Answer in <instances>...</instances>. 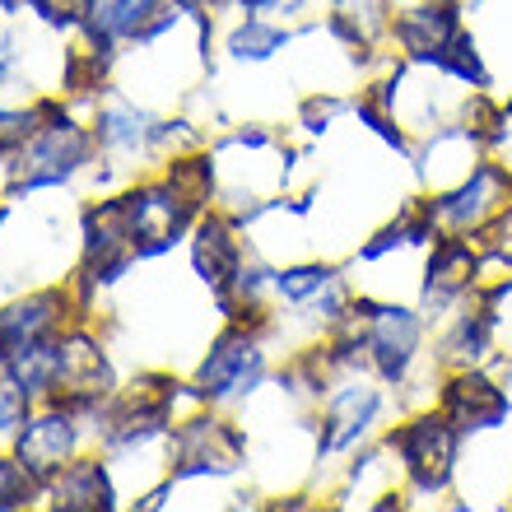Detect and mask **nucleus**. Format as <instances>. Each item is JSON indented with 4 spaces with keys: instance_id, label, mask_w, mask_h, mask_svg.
<instances>
[{
    "instance_id": "9",
    "label": "nucleus",
    "mask_w": 512,
    "mask_h": 512,
    "mask_svg": "<svg viewBox=\"0 0 512 512\" xmlns=\"http://www.w3.org/2000/svg\"><path fill=\"white\" fill-rule=\"evenodd\" d=\"M191 261H196V275L210 284V294L224 298L243 275V247H238V233H233L229 219L205 215L196 224V243H191Z\"/></svg>"
},
{
    "instance_id": "17",
    "label": "nucleus",
    "mask_w": 512,
    "mask_h": 512,
    "mask_svg": "<svg viewBox=\"0 0 512 512\" xmlns=\"http://www.w3.org/2000/svg\"><path fill=\"white\" fill-rule=\"evenodd\" d=\"M331 24L354 47H373V38L387 33V0H336Z\"/></svg>"
},
{
    "instance_id": "20",
    "label": "nucleus",
    "mask_w": 512,
    "mask_h": 512,
    "mask_svg": "<svg viewBox=\"0 0 512 512\" xmlns=\"http://www.w3.org/2000/svg\"><path fill=\"white\" fill-rule=\"evenodd\" d=\"M284 42H289V38H284L280 28H270L266 19H247V24L229 38V52H233V56H243V61H261V56L280 52Z\"/></svg>"
},
{
    "instance_id": "10",
    "label": "nucleus",
    "mask_w": 512,
    "mask_h": 512,
    "mask_svg": "<svg viewBox=\"0 0 512 512\" xmlns=\"http://www.w3.org/2000/svg\"><path fill=\"white\" fill-rule=\"evenodd\" d=\"M47 499H52L56 512H112L117 508V485L108 475V461L75 457L47 485Z\"/></svg>"
},
{
    "instance_id": "22",
    "label": "nucleus",
    "mask_w": 512,
    "mask_h": 512,
    "mask_svg": "<svg viewBox=\"0 0 512 512\" xmlns=\"http://www.w3.org/2000/svg\"><path fill=\"white\" fill-rule=\"evenodd\" d=\"M98 0H28V10L42 14V24L52 28H84Z\"/></svg>"
},
{
    "instance_id": "14",
    "label": "nucleus",
    "mask_w": 512,
    "mask_h": 512,
    "mask_svg": "<svg viewBox=\"0 0 512 512\" xmlns=\"http://www.w3.org/2000/svg\"><path fill=\"white\" fill-rule=\"evenodd\" d=\"M499 196H503V177L494 173V168H480L466 187L452 191V196H443V201H433L429 210H433V219H443L447 229L461 233V229H475V224L499 205Z\"/></svg>"
},
{
    "instance_id": "6",
    "label": "nucleus",
    "mask_w": 512,
    "mask_h": 512,
    "mask_svg": "<svg viewBox=\"0 0 512 512\" xmlns=\"http://www.w3.org/2000/svg\"><path fill=\"white\" fill-rule=\"evenodd\" d=\"M391 452L405 461V471L424 494L443 489L452 480V461H457V429L447 415H424L410 419L387 438Z\"/></svg>"
},
{
    "instance_id": "2",
    "label": "nucleus",
    "mask_w": 512,
    "mask_h": 512,
    "mask_svg": "<svg viewBox=\"0 0 512 512\" xmlns=\"http://www.w3.org/2000/svg\"><path fill=\"white\" fill-rule=\"evenodd\" d=\"M122 205H126V233H131V252L135 256L173 252V243H182V233L201 219V210H196L168 177H159V182H140L135 191L122 196Z\"/></svg>"
},
{
    "instance_id": "21",
    "label": "nucleus",
    "mask_w": 512,
    "mask_h": 512,
    "mask_svg": "<svg viewBox=\"0 0 512 512\" xmlns=\"http://www.w3.org/2000/svg\"><path fill=\"white\" fill-rule=\"evenodd\" d=\"M485 345H489V317H461L443 354L452 359V364H471V359L485 354Z\"/></svg>"
},
{
    "instance_id": "4",
    "label": "nucleus",
    "mask_w": 512,
    "mask_h": 512,
    "mask_svg": "<svg viewBox=\"0 0 512 512\" xmlns=\"http://www.w3.org/2000/svg\"><path fill=\"white\" fill-rule=\"evenodd\" d=\"M261 373H266V354H261V345H256V336L247 326L233 322L229 331L210 345L205 364L196 368L191 396H196V401H210V405L233 401V396L252 391L256 382H261Z\"/></svg>"
},
{
    "instance_id": "18",
    "label": "nucleus",
    "mask_w": 512,
    "mask_h": 512,
    "mask_svg": "<svg viewBox=\"0 0 512 512\" xmlns=\"http://www.w3.org/2000/svg\"><path fill=\"white\" fill-rule=\"evenodd\" d=\"M33 494H47V489L33 480L19 457H0V512H14V508H28Z\"/></svg>"
},
{
    "instance_id": "16",
    "label": "nucleus",
    "mask_w": 512,
    "mask_h": 512,
    "mask_svg": "<svg viewBox=\"0 0 512 512\" xmlns=\"http://www.w3.org/2000/svg\"><path fill=\"white\" fill-rule=\"evenodd\" d=\"M471 270H475V252L471 243H461V238H443L438 252L429 261V298H452L461 294L466 284H471Z\"/></svg>"
},
{
    "instance_id": "15",
    "label": "nucleus",
    "mask_w": 512,
    "mask_h": 512,
    "mask_svg": "<svg viewBox=\"0 0 512 512\" xmlns=\"http://www.w3.org/2000/svg\"><path fill=\"white\" fill-rule=\"evenodd\" d=\"M378 415V391L373 387H345L326 410V433H322V452H336V447H350L359 433L373 424Z\"/></svg>"
},
{
    "instance_id": "1",
    "label": "nucleus",
    "mask_w": 512,
    "mask_h": 512,
    "mask_svg": "<svg viewBox=\"0 0 512 512\" xmlns=\"http://www.w3.org/2000/svg\"><path fill=\"white\" fill-rule=\"evenodd\" d=\"M94 145H98L94 131L75 126L66 112L56 108L42 122V131L10 159V191L28 196V191H42V187H61V182H70L84 163L94 159Z\"/></svg>"
},
{
    "instance_id": "23",
    "label": "nucleus",
    "mask_w": 512,
    "mask_h": 512,
    "mask_svg": "<svg viewBox=\"0 0 512 512\" xmlns=\"http://www.w3.org/2000/svg\"><path fill=\"white\" fill-rule=\"evenodd\" d=\"M303 0H247L252 19H270V14H294Z\"/></svg>"
},
{
    "instance_id": "3",
    "label": "nucleus",
    "mask_w": 512,
    "mask_h": 512,
    "mask_svg": "<svg viewBox=\"0 0 512 512\" xmlns=\"http://www.w3.org/2000/svg\"><path fill=\"white\" fill-rule=\"evenodd\" d=\"M247 457L243 433L215 415H196L168 429V480H196V475H233Z\"/></svg>"
},
{
    "instance_id": "11",
    "label": "nucleus",
    "mask_w": 512,
    "mask_h": 512,
    "mask_svg": "<svg viewBox=\"0 0 512 512\" xmlns=\"http://www.w3.org/2000/svg\"><path fill=\"white\" fill-rule=\"evenodd\" d=\"M443 415L452 419V429H494L503 415H508V396L489 378H475V373H461L452 378V387L443 391Z\"/></svg>"
},
{
    "instance_id": "13",
    "label": "nucleus",
    "mask_w": 512,
    "mask_h": 512,
    "mask_svg": "<svg viewBox=\"0 0 512 512\" xmlns=\"http://www.w3.org/2000/svg\"><path fill=\"white\" fill-rule=\"evenodd\" d=\"M154 131H159V122L149 112L131 108V103H108L94 122L98 145L108 149V154H117V159H135V154L154 149Z\"/></svg>"
},
{
    "instance_id": "24",
    "label": "nucleus",
    "mask_w": 512,
    "mask_h": 512,
    "mask_svg": "<svg viewBox=\"0 0 512 512\" xmlns=\"http://www.w3.org/2000/svg\"><path fill=\"white\" fill-rule=\"evenodd\" d=\"M0 10H5V14H19V10H28V0H0Z\"/></svg>"
},
{
    "instance_id": "25",
    "label": "nucleus",
    "mask_w": 512,
    "mask_h": 512,
    "mask_svg": "<svg viewBox=\"0 0 512 512\" xmlns=\"http://www.w3.org/2000/svg\"><path fill=\"white\" fill-rule=\"evenodd\" d=\"M0 224H5V205H0Z\"/></svg>"
},
{
    "instance_id": "8",
    "label": "nucleus",
    "mask_w": 512,
    "mask_h": 512,
    "mask_svg": "<svg viewBox=\"0 0 512 512\" xmlns=\"http://www.w3.org/2000/svg\"><path fill=\"white\" fill-rule=\"evenodd\" d=\"M364 350L387 382L405 378L419 350V322L405 308H364Z\"/></svg>"
},
{
    "instance_id": "19",
    "label": "nucleus",
    "mask_w": 512,
    "mask_h": 512,
    "mask_svg": "<svg viewBox=\"0 0 512 512\" xmlns=\"http://www.w3.org/2000/svg\"><path fill=\"white\" fill-rule=\"evenodd\" d=\"M331 284H336V270H326V266H298V270L275 275V289H280L289 303H312V298H322Z\"/></svg>"
},
{
    "instance_id": "12",
    "label": "nucleus",
    "mask_w": 512,
    "mask_h": 512,
    "mask_svg": "<svg viewBox=\"0 0 512 512\" xmlns=\"http://www.w3.org/2000/svg\"><path fill=\"white\" fill-rule=\"evenodd\" d=\"M461 33L457 24V5L452 0H438V5H419V10L401 14V24H396V38H401V47L415 61H443V52L452 47V38Z\"/></svg>"
},
{
    "instance_id": "7",
    "label": "nucleus",
    "mask_w": 512,
    "mask_h": 512,
    "mask_svg": "<svg viewBox=\"0 0 512 512\" xmlns=\"http://www.w3.org/2000/svg\"><path fill=\"white\" fill-rule=\"evenodd\" d=\"M66 322H70V298L61 289H42V294H28L19 303H10V308H0V364L14 350H24V345L61 336Z\"/></svg>"
},
{
    "instance_id": "5",
    "label": "nucleus",
    "mask_w": 512,
    "mask_h": 512,
    "mask_svg": "<svg viewBox=\"0 0 512 512\" xmlns=\"http://www.w3.org/2000/svg\"><path fill=\"white\" fill-rule=\"evenodd\" d=\"M75 452H80V415L66 405H47L38 415H28L24 429L14 433V457L33 471L42 489L75 461Z\"/></svg>"
}]
</instances>
